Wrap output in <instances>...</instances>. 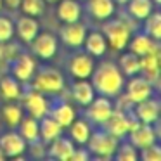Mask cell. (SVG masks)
<instances>
[{
    "label": "cell",
    "instance_id": "cell-1",
    "mask_svg": "<svg viewBox=\"0 0 161 161\" xmlns=\"http://www.w3.org/2000/svg\"><path fill=\"white\" fill-rule=\"evenodd\" d=\"M92 85L95 92L106 97H118L125 88V75L114 63H102L92 71Z\"/></svg>",
    "mask_w": 161,
    "mask_h": 161
},
{
    "label": "cell",
    "instance_id": "cell-2",
    "mask_svg": "<svg viewBox=\"0 0 161 161\" xmlns=\"http://www.w3.org/2000/svg\"><path fill=\"white\" fill-rule=\"evenodd\" d=\"M31 87L33 90H38L42 94H61L64 90V76L54 68H45L33 75L31 78Z\"/></svg>",
    "mask_w": 161,
    "mask_h": 161
},
{
    "label": "cell",
    "instance_id": "cell-3",
    "mask_svg": "<svg viewBox=\"0 0 161 161\" xmlns=\"http://www.w3.org/2000/svg\"><path fill=\"white\" fill-rule=\"evenodd\" d=\"M102 35L113 50H123L128 45V40L132 36V28L121 19H111L102 26Z\"/></svg>",
    "mask_w": 161,
    "mask_h": 161
},
{
    "label": "cell",
    "instance_id": "cell-4",
    "mask_svg": "<svg viewBox=\"0 0 161 161\" xmlns=\"http://www.w3.org/2000/svg\"><path fill=\"white\" fill-rule=\"evenodd\" d=\"M118 139L113 137L111 133H108L106 130H97V132H92L90 137L87 140L88 146V153L95 154L101 159H109V158L114 156V151L118 147Z\"/></svg>",
    "mask_w": 161,
    "mask_h": 161
},
{
    "label": "cell",
    "instance_id": "cell-5",
    "mask_svg": "<svg viewBox=\"0 0 161 161\" xmlns=\"http://www.w3.org/2000/svg\"><path fill=\"white\" fill-rule=\"evenodd\" d=\"M153 90H154V87H153V81L151 80H147L146 76H137V75H133L130 78V81L126 83L125 95L135 106L137 102H142L146 99L153 97Z\"/></svg>",
    "mask_w": 161,
    "mask_h": 161
},
{
    "label": "cell",
    "instance_id": "cell-6",
    "mask_svg": "<svg viewBox=\"0 0 161 161\" xmlns=\"http://www.w3.org/2000/svg\"><path fill=\"white\" fill-rule=\"evenodd\" d=\"M130 123H132V116L128 114V111L114 109L102 126H104V130L108 133H111L113 137H116V139L119 140V139H123V137L128 135Z\"/></svg>",
    "mask_w": 161,
    "mask_h": 161
},
{
    "label": "cell",
    "instance_id": "cell-7",
    "mask_svg": "<svg viewBox=\"0 0 161 161\" xmlns=\"http://www.w3.org/2000/svg\"><path fill=\"white\" fill-rule=\"evenodd\" d=\"M113 111H114V106L111 102V97H106V95L94 97L92 102L87 106V116L95 125H104Z\"/></svg>",
    "mask_w": 161,
    "mask_h": 161
},
{
    "label": "cell",
    "instance_id": "cell-8",
    "mask_svg": "<svg viewBox=\"0 0 161 161\" xmlns=\"http://www.w3.org/2000/svg\"><path fill=\"white\" fill-rule=\"evenodd\" d=\"M36 71V61L30 54H19L12 59V76L21 83H28Z\"/></svg>",
    "mask_w": 161,
    "mask_h": 161
},
{
    "label": "cell",
    "instance_id": "cell-9",
    "mask_svg": "<svg viewBox=\"0 0 161 161\" xmlns=\"http://www.w3.org/2000/svg\"><path fill=\"white\" fill-rule=\"evenodd\" d=\"M0 149L4 151L5 158H19L26 153L28 142L19 135V132H7L0 137Z\"/></svg>",
    "mask_w": 161,
    "mask_h": 161
},
{
    "label": "cell",
    "instance_id": "cell-10",
    "mask_svg": "<svg viewBox=\"0 0 161 161\" xmlns=\"http://www.w3.org/2000/svg\"><path fill=\"white\" fill-rule=\"evenodd\" d=\"M31 49L40 59H50L57 52V38L49 31L36 33V36L31 40Z\"/></svg>",
    "mask_w": 161,
    "mask_h": 161
},
{
    "label": "cell",
    "instance_id": "cell-11",
    "mask_svg": "<svg viewBox=\"0 0 161 161\" xmlns=\"http://www.w3.org/2000/svg\"><path fill=\"white\" fill-rule=\"evenodd\" d=\"M128 137H130V144L135 146L137 149H144V147L151 146L158 140V133L154 130L153 125H146V123H139L133 130L128 132Z\"/></svg>",
    "mask_w": 161,
    "mask_h": 161
},
{
    "label": "cell",
    "instance_id": "cell-12",
    "mask_svg": "<svg viewBox=\"0 0 161 161\" xmlns=\"http://www.w3.org/2000/svg\"><path fill=\"white\" fill-rule=\"evenodd\" d=\"M25 106L28 109V114L36 118V119L49 114V109H50L45 94H42L38 90H31L28 94H25Z\"/></svg>",
    "mask_w": 161,
    "mask_h": 161
},
{
    "label": "cell",
    "instance_id": "cell-13",
    "mask_svg": "<svg viewBox=\"0 0 161 161\" xmlns=\"http://www.w3.org/2000/svg\"><path fill=\"white\" fill-rule=\"evenodd\" d=\"M135 108V116L140 123L146 125H156L159 119V102L156 99L149 97L142 102H137Z\"/></svg>",
    "mask_w": 161,
    "mask_h": 161
},
{
    "label": "cell",
    "instance_id": "cell-14",
    "mask_svg": "<svg viewBox=\"0 0 161 161\" xmlns=\"http://www.w3.org/2000/svg\"><path fill=\"white\" fill-rule=\"evenodd\" d=\"M85 36H87V28L78 21L64 23V26L61 28V38L69 47H81L85 42Z\"/></svg>",
    "mask_w": 161,
    "mask_h": 161
},
{
    "label": "cell",
    "instance_id": "cell-15",
    "mask_svg": "<svg viewBox=\"0 0 161 161\" xmlns=\"http://www.w3.org/2000/svg\"><path fill=\"white\" fill-rule=\"evenodd\" d=\"M126 47H130V52H133L135 56H139V57L159 50V43H158V40L151 38L147 33H139V35H135L133 38L130 36L128 45Z\"/></svg>",
    "mask_w": 161,
    "mask_h": 161
},
{
    "label": "cell",
    "instance_id": "cell-16",
    "mask_svg": "<svg viewBox=\"0 0 161 161\" xmlns=\"http://www.w3.org/2000/svg\"><path fill=\"white\" fill-rule=\"evenodd\" d=\"M95 64H94V57L90 54H76L73 56V59L69 61V71L75 78L81 80V78H90L92 71H94Z\"/></svg>",
    "mask_w": 161,
    "mask_h": 161
},
{
    "label": "cell",
    "instance_id": "cell-17",
    "mask_svg": "<svg viewBox=\"0 0 161 161\" xmlns=\"http://www.w3.org/2000/svg\"><path fill=\"white\" fill-rule=\"evenodd\" d=\"M38 30H40L38 21L35 18H31V16H25V14H23V18L18 19V23L14 26V33H18L21 42L25 43H31V40L38 33Z\"/></svg>",
    "mask_w": 161,
    "mask_h": 161
},
{
    "label": "cell",
    "instance_id": "cell-18",
    "mask_svg": "<svg viewBox=\"0 0 161 161\" xmlns=\"http://www.w3.org/2000/svg\"><path fill=\"white\" fill-rule=\"evenodd\" d=\"M71 95H73V99H75L76 104L87 108V106L92 102V99L95 97V88L87 78H81V80L75 81L73 90H71Z\"/></svg>",
    "mask_w": 161,
    "mask_h": 161
},
{
    "label": "cell",
    "instance_id": "cell-19",
    "mask_svg": "<svg viewBox=\"0 0 161 161\" xmlns=\"http://www.w3.org/2000/svg\"><path fill=\"white\" fill-rule=\"evenodd\" d=\"M57 18L63 23H75L81 18L80 0H59L57 5Z\"/></svg>",
    "mask_w": 161,
    "mask_h": 161
},
{
    "label": "cell",
    "instance_id": "cell-20",
    "mask_svg": "<svg viewBox=\"0 0 161 161\" xmlns=\"http://www.w3.org/2000/svg\"><path fill=\"white\" fill-rule=\"evenodd\" d=\"M52 146L49 147V156L50 158H56L59 161H69L71 154L75 151V144L71 139H64L63 135H59L57 139H54Z\"/></svg>",
    "mask_w": 161,
    "mask_h": 161
},
{
    "label": "cell",
    "instance_id": "cell-21",
    "mask_svg": "<svg viewBox=\"0 0 161 161\" xmlns=\"http://www.w3.org/2000/svg\"><path fill=\"white\" fill-rule=\"evenodd\" d=\"M49 116L56 119L63 128H68L73 123V119L76 118V111L68 102H59V104H56L54 108L49 109Z\"/></svg>",
    "mask_w": 161,
    "mask_h": 161
},
{
    "label": "cell",
    "instance_id": "cell-22",
    "mask_svg": "<svg viewBox=\"0 0 161 161\" xmlns=\"http://www.w3.org/2000/svg\"><path fill=\"white\" fill-rule=\"evenodd\" d=\"M83 45H85L87 52L90 54L92 57H101V56H104L106 50H108V42H106L102 31H90V33H87Z\"/></svg>",
    "mask_w": 161,
    "mask_h": 161
},
{
    "label": "cell",
    "instance_id": "cell-23",
    "mask_svg": "<svg viewBox=\"0 0 161 161\" xmlns=\"http://www.w3.org/2000/svg\"><path fill=\"white\" fill-rule=\"evenodd\" d=\"M63 126L56 121L54 118H50L49 114H45L43 118H40L38 123V133L42 137L43 142H52L54 139H57L59 135H63Z\"/></svg>",
    "mask_w": 161,
    "mask_h": 161
},
{
    "label": "cell",
    "instance_id": "cell-24",
    "mask_svg": "<svg viewBox=\"0 0 161 161\" xmlns=\"http://www.w3.org/2000/svg\"><path fill=\"white\" fill-rule=\"evenodd\" d=\"M88 12L95 19H109L114 14V0H87Z\"/></svg>",
    "mask_w": 161,
    "mask_h": 161
},
{
    "label": "cell",
    "instance_id": "cell-25",
    "mask_svg": "<svg viewBox=\"0 0 161 161\" xmlns=\"http://www.w3.org/2000/svg\"><path fill=\"white\" fill-rule=\"evenodd\" d=\"M140 71L146 73L147 80L151 81L158 80V76H159V50L140 57Z\"/></svg>",
    "mask_w": 161,
    "mask_h": 161
},
{
    "label": "cell",
    "instance_id": "cell-26",
    "mask_svg": "<svg viewBox=\"0 0 161 161\" xmlns=\"http://www.w3.org/2000/svg\"><path fill=\"white\" fill-rule=\"evenodd\" d=\"M69 137L73 142L80 144V146H83V144H87L88 137H90L92 133V128H90V123L85 121V119H73V123H71L69 126Z\"/></svg>",
    "mask_w": 161,
    "mask_h": 161
},
{
    "label": "cell",
    "instance_id": "cell-27",
    "mask_svg": "<svg viewBox=\"0 0 161 161\" xmlns=\"http://www.w3.org/2000/svg\"><path fill=\"white\" fill-rule=\"evenodd\" d=\"M0 95L7 101H16V99L23 97L21 81H18L14 76L0 78Z\"/></svg>",
    "mask_w": 161,
    "mask_h": 161
},
{
    "label": "cell",
    "instance_id": "cell-28",
    "mask_svg": "<svg viewBox=\"0 0 161 161\" xmlns=\"http://www.w3.org/2000/svg\"><path fill=\"white\" fill-rule=\"evenodd\" d=\"M19 135L26 140V142H33V140H38L40 139V133H38V119L33 118V116H25L21 118L19 121Z\"/></svg>",
    "mask_w": 161,
    "mask_h": 161
},
{
    "label": "cell",
    "instance_id": "cell-29",
    "mask_svg": "<svg viewBox=\"0 0 161 161\" xmlns=\"http://www.w3.org/2000/svg\"><path fill=\"white\" fill-rule=\"evenodd\" d=\"M119 69L125 76H133L140 73V57L133 52H125L119 57Z\"/></svg>",
    "mask_w": 161,
    "mask_h": 161
},
{
    "label": "cell",
    "instance_id": "cell-30",
    "mask_svg": "<svg viewBox=\"0 0 161 161\" xmlns=\"http://www.w3.org/2000/svg\"><path fill=\"white\" fill-rule=\"evenodd\" d=\"M128 12L135 19H146L154 11L153 0H128Z\"/></svg>",
    "mask_w": 161,
    "mask_h": 161
},
{
    "label": "cell",
    "instance_id": "cell-31",
    "mask_svg": "<svg viewBox=\"0 0 161 161\" xmlns=\"http://www.w3.org/2000/svg\"><path fill=\"white\" fill-rule=\"evenodd\" d=\"M144 21H146V25H144L146 33L151 36V38H154V40L159 42L161 40V14L158 11H153Z\"/></svg>",
    "mask_w": 161,
    "mask_h": 161
},
{
    "label": "cell",
    "instance_id": "cell-32",
    "mask_svg": "<svg viewBox=\"0 0 161 161\" xmlns=\"http://www.w3.org/2000/svg\"><path fill=\"white\" fill-rule=\"evenodd\" d=\"M19 9L25 16H31V18H38L45 12V0H21L19 2Z\"/></svg>",
    "mask_w": 161,
    "mask_h": 161
},
{
    "label": "cell",
    "instance_id": "cell-33",
    "mask_svg": "<svg viewBox=\"0 0 161 161\" xmlns=\"http://www.w3.org/2000/svg\"><path fill=\"white\" fill-rule=\"evenodd\" d=\"M2 118L5 119V123H7L9 126H18L19 121H21L23 118V108L18 104H7L4 106V109H2Z\"/></svg>",
    "mask_w": 161,
    "mask_h": 161
},
{
    "label": "cell",
    "instance_id": "cell-34",
    "mask_svg": "<svg viewBox=\"0 0 161 161\" xmlns=\"http://www.w3.org/2000/svg\"><path fill=\"white\" fill-rule=\"evenodd\" d=\"M113 158H116L118 161H137L139 159V149L130 142H123L121 146L118 144Z\"/></svg>",
    "mask_w": 161,
    "mask_h": 161
},
{
    "label": "cell",
    "instance_id": "cell-35",
    "mask_svg": "<svg viewBox=\"0 0 161 161\" xmlns=\"http://www.w3.org/2000/svg\"><path fill=\"white\" fill-rule=\"evenodd\" d=\"M14 36V23L5 16H0V43L11 42Z\"/></svg>",
    "mask_w": 161,
    "mask_h": 161
},
{
    "label": "cell",
    "instance_id": "cell-36",
    "mask_svg": "<svg viewBox=\"0 0 161 161\" xmlns=\"http://www.w3.org/2000/svg\"><path fill=\"white\" fill-rule=\"evenodd\" d=\"M139 158H140V159H144V161H159L161 159V149H159V146L154 142V144H151V146L140 149Z\"/></svg>",
    "mask_w": 161,
    "mask_h": 161
},
{
    "label": "cell",
    "instance_id": "cell-37",
    "mask_svg": "<svg viewBox=\"0 0 161 161\" xmlns=\"http://www.w3.org/2000/svg\"><path fill=\"white\" fill-rule=\"evenodd\" d=\"M31 147H28L30 151H31V156L33 158H42L43 154H45V146H43V142H38V140H33Z\"/></svg>",
    "mask_w": 161,
    "mask_h": 161
},
{
    "label": "cell",
    "instance_id": "cell-38",
    "mask_svg": "<svg viewBox=\"0 0 161 161\" xmlns=\"http://www.w3.org/2000/svg\"><path fill=\"white\" fill-rule=\"evenodd\" d=\"M88 156H90V153H88L87 149H76V147H75L69 161H87Z\"/></svg>",
    "mask_w": 161,
    "mask_h": 161
},
{
    "label": "cell",
    "instance_id": "cell-39",
    "mask_svg": "<svg viewBox=\"0 0 161 161\" xmlns=\"http://www.w3.org/2000/svg\"><path fill=\"white\" fill-rule=\"evenodd\" d=\"M19 2H21V0H4V4L7 5L9 9H18L19 7Z\"/></svg>",
    "mask_w": 161,
    "mask_h": 161
},
{
    "label": "cell",
    "instance_id": "cell-40",
    "mask_svg": "<svg viewBox=\"0 0 161 161\" xmlns=\"http://www.w3.org/2000/svg\"><path fill=\"white\" fill-rule=\"evenodd\" d=\"M5 159V154H4V151L0 149V161H4Z\"/></svg>",
    "mask_w": 161,
    "mask_h": 161
},
{
    "label": "cell",
    "instance_id": "cell-41",
    "mask_svg": "<svg viewBox=\"0 0 161 161\" xmlns=\"http://www.w3.org/2000/svg\"><path fill=\"white\" fill-rule=\"evenodd\" d=\"M114 2H118V4H126L128 0H114Z\"/></svg>",
    "mask_w": 161,
    "mask_h": 161
},
{
    "label": "cell",
    "instance_id": "cell-42",
    "mask_svg": "<svg viewBox=\"0 0 161 161\" xmlns=\"http://www.w3.org/2000/svg\"><path fill=\"white\" fill-rule=\"evenodd\" d=\"M2 7H4V0H0V11H2Z\"/></svg>",
    "mask_w": 161,
    "mask_h": 161
},
{
    "label": "cell",
    "instance_id": "cell-43",
    "mask_svg": "<svg viewBox=\"0 0 161 161\" xmlns=\"http://www.w3.org/2000/svg\"><path fill=\"white\" fill-rule=\"evenodd\" d=\"M45 2H50V4H52V2H59V0H45Z\"/></svg>",
    "mask_w": 161,
    "mask_h": 161
},
{
    "label": "cell",
    "instance_id": "cell-44",
    "mask_svg": "<svg viewBox=\"0 0 161 161\" xmlns=\"http://www.w3.org/2000/svg\"><path fill=\"white\" fill-rule=\"evenodd\" d=\"M153 2H154V4H156V5H158V4H159V2H161V0H153Z\"/></svg>",
    "mask_w": 161,
    "mask_h": 161
}]
</instances>
